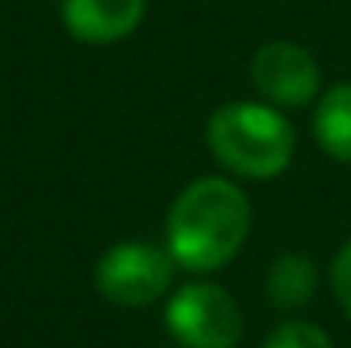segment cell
Masks as SVG:
<instances>
[{
	"mask_svg": "<svg viewBox=\"0 0 351 348\" xmlns=\"http://www.w3.org/2000/svg\"><path fill=\"white\" fill-rule=\"evenodd\" d=\"M331 287H335L338 304L348 311V318H351V239L338 249V256L331 263Z\"/></svg>",
	"mask_w": 351,
	"mask_h": 348,
	"instance_id": "obj_10",
	"label": "cell"
},
{
	"mask_svg": "<svg viewBox=\"0 0 351 348\" xmlns=\"http://www.w3.org/2000/svg\"><path fill=\"white\" fill-rule=\"evenodd\" d=\"M164 321L184 348H235L242 338V311L232 294L215 283L181 287L171 297Z\"/></svg>",
	"mask_w": 351,
	"mask_h": 348,
	"instance_id": "obj_4",
	"label": "cell"
},
{
	"mask_svg": "<svg viewBox=\"0 0 351 348\" xmlns=\"http://www.w3.org/2000/svg\"><path fill=\"white\" fill-rule=\"evenodd\" d=\"M252 229V205L245 192L226 178L191 181L167 212V253L178 266L212 273L242 249Z\"/></svg>",
	"mask_w": 351,
	"mask_h": 348,
	"instance_id": "obj_1",
	"label": "cell"
},
{
	"mask_svg": "<svg viewBox=\"0 0 351 348\" xmlns=\"http://www.w3.org/2000/svg\"><path fill=\"white\" fill-rule=\"evenodd\" d=\"M314 137L324 154L351 164V82L331 86L314 110Z\"/></svg>",
	"mask_w": 351,
	"mask_h": 348,
	"instance_id": "obj_8",
	"label": "cell"
},
{
	"mask_svg": "<svg viewBox=\"0 0 351 348\" xmlns=\"http://www.w3.org/2000/svg\"><path fill=\"white\" fill-rule=\"evenodd\" d=\"M212 157L239 178L269 181L293 161L297 137L290 119L266 103H226L208 116Z\"/></svg>",
	"mask_w": 351,
	"mask_h": 348,
	"instance_id": "obj_2",
	"label": "cell"
},
{
	"mask_svg": "<svg viewBox=\"0 0 351 348\" xmlns=\"http://www.w3.org/2000/svg\"><path fill=\"white\" fill-rule=\"evenodd\" d=\"M317 294V266L304 253H287L280 256L269 273H266V297L280 311H297L311 304Z\"/></svg>",
	"mask_w": 351,
	"mask_h": 348,
	"instance_id": "obj_7",
	"label": "cell"
},
{
	"mask_svg": "<svg viewBox=\"0 0 351 348\" xmlns=\"http://www.w3.org/2000/svg\"><path fill=\"white\" fill-rule=\"evenodd\" d=\"M147 0H62V21L86 45H113L140 27Z\"/></svg>",
	"mask_w": 351,
	"mask_h": 348,
	"instance_id": "obj_6",
	"label": "cell"
},
{
	"mask_svg": "<svg viewBox=\"0 0 351 348\" xmlns=\"http://www.w3.org/2000/svg\"><path fill=\"white\" fill-rule=\"evenodd\" d=\"M263 348H335V345H331V338L317 325H311V321H287L276 332H269V338H266Z\"/></svg>",
	"mask_w": 351,
	"mask_h": 348,
	"instance_id": "obj_9",
	"label": "cell"
},
{
	"mask_svg": "<svg viewBox=\"0 0 351 348\" xmlns=\"http://www.w3.org/2000/svg\"><path fill=\"white\" fill-rule=\"evenodd\" d=\"M174 256L154 242L126 239L110 246L96 263L99 294L119 308H147L167 294L174 280Z\"/></svg>",
	"mask_w": 351,
	"mask_h": 348,
	"instance_id": "obj_3",
	"label": "cell"
},
{
	"mask_svg": "<svg viewBox=\"0 0 351 348\" xmlns=\"http://www.w3.org/2000/svg\"><path fill=\"white\" fill-rule=\"evenodd\" d=\"M249 79L269 106L300 110L321 93V65L297 41H269L249 62Z\"/></svg>",
	"mask_w": 351,
	"mask_h": 348,
	"instance_id": "obj_5",
	"label": "cell"
}]
</instances>
